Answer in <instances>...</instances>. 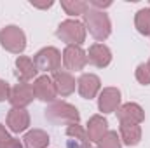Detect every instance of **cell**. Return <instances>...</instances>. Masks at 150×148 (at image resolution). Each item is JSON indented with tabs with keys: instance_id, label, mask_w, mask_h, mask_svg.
I'll list each match as a JSON object with an SVG mask.
<instances>
[{
	"instance_id": "obj_1",
	"label": "cell",
	"mask_w": 150,
	"mask_h": 148,
	"mask_svg": "<svg viewBox=\"0 0 150 148\" xmlns=\"http://www.w3.org/2000/svg\"><path fill=\"white\" fill-rule=\"evenodd\" d=\"M84 26L96 40H107L112 32L108 16L98 9H87V12L84 14Z\"/></svg>"
},
{
	"instance_id": "obj_2",
	"label": "cell",
	"mask_w": 150,
	"mask_h": 148,
	"mask_svg": "<svg viewBox=\"0 0 150 148\" xmlns=\"http://www.w3.org/2000/svg\"><path fill=\"white\" fill-rule=\"evenodd\" d=\"M45 118L52 124H79L80 120V113L74 105L67 103V101H54L45 108Z\"/></svg>"
},
{
	"instance_id": "obj_3",
	"label": "cell",
	"mask_w": 150,
	"mask_h": 148,
	"mask_svg": "<svg viewBox=\"0 0 150 148\" xmlns=\"http://www.w3.org/2000/svg\"><path fill=\"white\" fill-rule=\"evenodd\" d=\"M56 37L61 38L67 45H82L86 40V26L77 19H67L58 26Z\"/></svg>"
},
{
	"instance_id": "obj_4",
	"label": "cell",
	"mask_w": 150,
	"mask_h": 148,
	"mask_svg": "<svg viewBox=\"0 0 150 148\" xmlns=\"http://www.w3.org/2000/svg\"><path fill=\"white\" fill-rule=\"evenodd\" d=\"M0 44L5 51H9L12 54H21L26 47L25 32L19 26L9 25V26L2 28V32H0Z\"/></svg>"
},
{
	"instance_id": "obj_5",
	"label": "cell",
	"mask_w": 150,
	"mask_h": 148,
	"mask_svg": "<svg viewBox=\"0 0 150 148\" xmlns=\"http://www.w3.org/2000/svg\"><path fill=\"white\" fill-rule=\"evenodd\" d=\"M33 63L38 72H45V73L52 72L54 73L61 66V52L56 47H44L35 54Z\"/></svg>"
},
{
	"instance_id": "obj_6",
	"label": "cell",
	"mask_w": 150,
	"mask_h": 148,
	"mask_svg": "<svg viewBox=\"0 0 150 148\" xmlns=\"http://www.w3.org/2000/svg\"><path fill=\"white\" fill-rule=\"evenodd\" d=\"M87 63V54L80 45H67L63 51V65L67 70L80 72Z\"/></svg>"
},
{
	"instance_id": "obj_7",
	"label": "cell",
	"mask_w": 150,
	"mask_h": 148,
	"mask_svg": "<svg viewBox=\"0 0 150 148\" xmlns=\"http://www.w3.org/2000/svg\"><path fill=\"white\" fill-rule=\"evenodd\" d=\"M35 98V92H33V85H30L28 82H19L16 84L12 89H11V105L12 108H26Z\"/></svg>"
},
{
	"instance_id": "obj_8",
	"label": "cell",
	"mask_w": 150,
	"mask_h": 148,
	"mask_svg": "<svg viewBox=\"0 0 150 148\" xmlns=\"http://www.w3.org/2000/svg\"><path fill=\"white\" fill-rule=\"evenodd\" d=\"M33 92H35V98L40 101H45V103H54L58 92H56V87H54V82L51 77L47 75H42L37 77L35 82H33Z\"/></svg>"
},
{
	"instance_id": "obj_9",
	"label": "cell",
	"mask_w": 150,
	"mask_h": 148,
	"mask_svg": "<svg viewBox=\"0 0 150 148\" xmlns=\"http://www.w3.org/2000/svg\"><path fill=\"white\" fill-rule=\"evenodd\" d=\"M77 89L84 99H93V98H96V94L101 89V80L94 73H84L77 80Z\"/></svg>"
},
{
	"instance_id": "obj_10",
	"label": "cell",
	"mask_w": 150,
	"mask_h": 148,
	"mask_svg": "<svg viewBox=\"0 0 150 148\" xmlns=\"http://www.w3.org/2000/svg\"><path fill=\"white\" fill-rule=\"evenodd\" d=\"M117 118L120 120V124H138L140 125L145 120V111L136 103H126V105L119 106Z\"/></svg>"
},
{
	"instance_id": "obj_11",
	"label": "cell",
	"mask_w": 150,
	"mask_h": 148,
	"mask_svg": "<svg viewBox=\"0 0 150 148\" xmlns=\"http://www.w3.org/2000/svg\"><path fill=\"white\" fill-rule=\"evenodd\" d=\"M120 106V91L117 87H107L100 92L98 108L103 113H113Z\"/></svg>"
},
{
	"instance_id": "obj_12",
	"label": "cell",
	"mask_w": 150,
	"mask_h": 148,
	"mask_svg": "<svg viewBox=\"0 0 150 148\" xmlns=\"http://www.w3.org/2000/svg\"><path fill=\"white\" fill-rule=\"evenodd\" d=\"M87 61L96 68H105L112 61V52L105 44H93L87 52Z\"/></svg>"
},
{
	"instance_id": "obj_13",
	"label": "cell",
	"mask_w": 150,
	"mask_h": 148,
	"mask_svg": "<svg viewBox=\"0 0 150 148\" xmlns=\"http://www.w3.org/2000/svg\"><path fill=\"white\" fill-rule=\"evenodd\" d=\"M14 65H16L14 75H16V78H18L19 82H28V80L35 78L37 73H38L33 59L28 58V56H18V59H16Z\"/></svg>"
},
{
	"instance_id": "obj_14",
	"label": "cell",
	"mask_w": 150,
	"mask_h": 148,
	"mask_svg": "<svg viewBox=\"0 0 150 148\" xmlns=\"http://www.w3.org/2000/svg\"><path fill=\"white\" fill-rule=\"evenodd\" d=\"M7 125L12 132H23L30 125V115L25 108H11L7 113Z\"/></svg>"
},
{
	"instance_id": "obj_15",
	"label": "cell",
	"mask_w": 150,
	"mask_h": 148,
	"mask_svg": "<svg viewBox=\"0 0 150 148\" xmlns=\"http://www.w3.org/2000/svg\"><path fill=\"white\" fill-rule=\"evenodd\" d=\"M67 147L68 148H91V141L87 138V132L82 125L79 124H72L67 127Z\"/></svg>"
},
{
	"instance_id": "obj_16",
	"label": "cell",
	"mask_w": 150,
	"mask_h": 148,
	"mask_svg": "<svg viewBox=\"0 0 150 148\" xmlns=\"http://www.w3.org/2000/svg\"><path fill=\"white\" fill-rule=\"evenodd\" d=\"M86 132H87V138L89 141H100L107 132H108V120L101 115H93L87 122V127H86Z\"/></svg>"
},
{
	"instance_id": "obj_17",
	"label": "cell",
	"mask_w": 150,
	"mask_h": 148,
	"mask_svg": "<svg viewBox=\"0 0 150 148\" xmlns=\"http://www.w3.org/2000/svg\"><path fill=\"white\" fill-rule=\"evenodd\" d=\"M52 82L56 87V92L59 96H70L75 91V78L72 77V73L65 72V70H58L52 73Z\"/></svg>"
},
{
	"instance_id": "obj_18",
	"label": "cell",
	"mask_w": 150,
	"mask_h": 148,
	"mask_svg": "<svg viewBox=\"0 0 150 148\" xmlns=\"http://www.w3.org/2000/svg\"><path fill=\"white\" fill-rule=\"evenodd\" d=\"M120 141L127 147H136L142 141V127L138 124H120Z\"/></svg>"
},
{
	"instance_id": "obj_19",
	"label": "cell",
	"mask_w": 150,
	"mask_h": 148,
	"mask_svg": "<svg viewBox=\"0 0 150 148\" xmlns=\"http://www.w3.org/2000/svg\"><path fill=\"white\" fill-rule=\"evenodd\" d=\"M25 148H47L49 145V134L42 129H33L28 131L23 138Z\"/></svg>"
},
{
	"instance_id": "obj_20",
	"label": "cell",
	"mask_w": 150,
	"mask_h": 148,
	"mask_svg": "<svg viewBox=\"0 0 150 148\" xmlns=\"http://www.w3.org/2000/svg\"><path fill=\"white\" fill-rule=\"evenodd\" d=\"M61 7L68 16H84L89 9V4L84 0H61Z\"/></svg>"
},
{
	"instance_id": "obj_21",
	"label": "cell",
	"mask_w": 150,
	"mask_h": 148,
	"mask_svg": "<svg viewBox=\"0 0 150 148\" xmlns=\"http://www.w3.org/2000/svg\"><path fill=\"white\" fill-rule=\"evenodd\" d=\"M134 26L142 35H150V9H142L136 12Z\"/></svg>"
},
{
	"instance_id": "obj_22",
	"label": "cell",
	"mask_w": 150,
	"mask_h": 148,
	"mask_svg": "<svg viewBox=\"0 0 150 148\" xmlns=\"http://www.w3.org/2000/svg\"><path fill=\"white\" fill-rule=\"evenodd\" d=\"M120 147H122V141H120V136L115 131H108L96 143V148H120Z\"/></svg>"
},
{
	"instance_id": "obj_23",
	"label": "cell",
	"mask_w": 150,
	"mask_h": 148,
	"mask_svg": "<svg viewBox=\"0 0 150 148\" xmlns=\"http://www.w3.org/2000/svg\"><path fill=\"white\" fill-rule=\"evenodd\" d=\"M136 80H138L140 84H143V85H149L150 84V68H149V65H145V63L138 65V68H136Z\"/></svg>"
},
{
	"instance_id": "obj_24",
	"label": "cell",
	"mask_w": 150,
	"mask_h": 148,
	"mask_svg": "<svg viewBox=\"0 0 150 148\" xmlns=\"http://www.w3.org/2000/svg\"><path fill=\"white\" fill-rule=\"evenodd\" d=\"M9 98H11V85H9V82L0 78V101H5Z\"/></svg>"
},
{
	"instance_id": "obj_25",
	"label": "cell",
	"mask_w": 150,
	"mask_h": 148,
	"mask_svg": "<svg viewBox=\"0 0 150 148\" xmlns=\"http://www.w3.org/2000/svg\"><path fill=\"white\" fill-rule=\"evenodd\" d=\"M0 148H23L21 141L16 138H9L5 141H0Z\"/></svg>"
},
{
	"instance_id": "obj_26",
	"label": "cell",
	"mask_w": 150,
	"mask_h": 148,
	"mask_svg": "<svg viewBox=\"0 0 150 148\" xmlns=\"http://www.w3.org/2000/svg\"><path fill=\"white\" fill-rule=\"evenodd\" d=\"M89 4L94 5V7H98V11L103 9V7H110V5H112V2H108V0H107V2H101V0H91Z\"/></svg>"
},
{
	"instance_id": "obj_27",
	"label": "cell",
	"mask_w": 150,
	"mask_h": 148,
	"mask_svg": "<svg viewBox=\"0 0 150 148\" xmlns=\"http://www.w3.org/2000/svg\"><path fill=\"white\" fill-rule=\"evenodd\" d=\"M11 136H9V132H7V129L0 124V141H5V140H9Z\"/></svg>"
},
{
	"instance_id": "obj_28",
	"label": "cell",
	"mask_w": 150,
	"mask_h": 148,
	"mask_svg": "<svg viewBox=\"0 0 150 148\" xmlns=\"http://www.w3.org/2000/svg\"><path fill=\"white\" fill-rule=\"evenodd\" d=\"M32 5H33V7H38V9H47V7L52 5V2H47V4H33V2H32Z\"/></svg>"
},
{
	"instance_id": "obj_29",
	"label": "cell",
	"mask_w": 150,
	"mask_h": 148,
	"mask_svg": "<svg viewBox=\"0 0 150 148\" xmlns=\"http://www.w3.org/2000/svg\"><path fill=\"white\" fill-rule=\"evenodd\" d=\"M147 65H149V68H150V59H149V63H147Z\"/></svg>"
}]
</instances>
